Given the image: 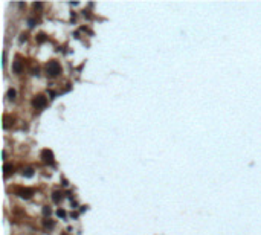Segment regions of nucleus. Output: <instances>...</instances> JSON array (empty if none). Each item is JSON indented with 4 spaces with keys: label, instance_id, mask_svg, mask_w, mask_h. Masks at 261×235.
<instances>
[{
    "label": "nucleus",
    "instance_id": "obj_15",
    "mask_svg": "<svg viewBox=\"0 0 261 235\" xmlns=\"http://www.w3.org/2000/svg\"><path fill=\"white\" fill-rule=\"evenodd\" d=\"M34 25H35V20H34V18H31V20H29V26L32 28Z\"/></svg>",
    "mask_w": 261,
    "mask_h": 235
},
{
    "label": "nucleus",
    "instance_id": "obj_7",
    "mask_svg": "<svg viewBox=\"0 0 261 235\" xmlns=\"http://www.w3.org/2000/svg\"><path fill=\"white\" fill-rule=\"evenodd\" d=\"M3 171H5V177H8L11 173H14V166L12 165H5L3 166Z\"/></svg>",
    "mask_w": 261,
    "mask_h": 235
},
{
    "label": "nucleus",
    "instance_id": "obj_10",
    "mask_svg": "<svg viewBox=\"0 0 261 235\" xmlns=\"http://www.w3.org/2000/svg\"><path fill=\"white\" fill-rule=\"evenodd\" d=\"M52 199H54V201H60L61 194H60V192H54V197H52Z\"/></svg>",
    "mask_w": 261,
    "mask_h": 235
},
{
    "label": "nucleus",
    "instance_id": "obj_2",
    "mask_svg": "<svg viewBox=\"0 0 261 235\" xmlns=\"http://www.w3.org/2000/svg\"><path fill=\"white\" fill-rule=\"evenodd\" d=\"M41 159H43V162L47 163V165H54L55 163L54 153H52L51 150H43V151H41Z\"/></svg>",
    "mask_w": 261,
    "mask_h": 235
},
{
    "label": "nucleus",
    "instance_id": "obj_3",
    "mask_svg": "<svg viewBox=\"0 0 261 235\" xmlns=\"http://www.w3.org/2000/svg\"><path fill=\"white\" fill-rule=\"evenodd\" d=\"M32 105H34L35 108H45L46 105H47V98H45L43 95L35 96L34 101H32Z\"/></svg>",
    "mask_w": 261,
    "mask_h": 235
},
{
    "label": "nucleus",
    "instance_id": "obj_13",
    "mask_svg": "<svg viewBox=\"0 0 261 235\" xmlns=\"http://www.w3.org/2000/svg\"><path fill=\"white\" fill-rule=\"evenodd\" d=\"M37 40H38V43H43V41H45L46 38H45V35H43V34H40V35H38V38H37Z\"/></svg>",
    "mask_w": 261,
    "mask_h": 235
},
{
    "label": "nucleus",
    "instance_id": "obj_9",
    "mask_svg": "<svg viewBox=\"0 0 261 235\" xmlns=\"http://www.w3.org/2000/svg\"><path fill=\"white\" fill-rule=\"evenodd\" d=\"M15 98V90L14 89H9L8 90V99H14Z\"/></svg>",
    "mask_w": 261,
    "mask_h": 235
},
{
    "label": "nucleus",
    "instance_id": "obj_6",
    "mask_svg": "<svg viewBox=\"0 0 261 235\" xmlns=\"http://www.w3.org/2000/svg\"><path fill=\"white\" fill-rule=\"evenodd\" d=\"M43 226H45V229H52V227L55 226V223L52 221V220H49V218H46L45 221H43Z\"/></svg>",
    "mask_w": 261,
    "mask_h": 235
},
{
    "label": "nucleus",
    "instance_id": "obj_1",
    "mask_svg": "<svg viewBox=\"0 0 261 235\" xmlns=\"http://www.w3.org/2000/svg\"><path fill=\"white\" fill-rule=\"evenodd\" d=\"M46 70H47V75H51V76H57V75L61 72V67H60L58 61H49V64L46 66Z\"/></svg>",
    "mask_w": 261,
    "mask_h": 235
},
{
    "label": "nucleus",
    "instance_id": "obj_14",
    "mask_svg": "<svg viewBox=\"0 0 261 235\" xmlns=\"http://www.w3.org/2000/svg\"><path fill=\"white\" fill-rule=\"evenodd\" d=\"M41 6H43V3H40V2H38V3H37V2L34 3V8L35 9H41Z\"/></svg>",
    "mask_w": 261,
    "mask_h": 235
},
{
    "label": "nucleus",
    "instance_id": "obj_11",
    "mask_svg": "<svg viewBox=\"0 0 261 235\" xmlns=\"http://www.w3.org/2000/svg\"><path fill=\"white\" fill-rule=\"evenodd\" d=\"M57 215H58V217H61V218H64V217H66V212H64L63 209H58V211H57Z\"/></svg>",
    "mask_w": 261,
    "mask_h": 235
},
{
    "label": "nucleus",
    "instance_id": "obj_5",
    "mask_svg": "<svg viewBox=\"0 0 261 235\" xmlns=\"http://www.w3.org/2000/svg\"><path fill=\"white\" fill-rule=\"evenodd\" d=\"M12 70L15 72V73H20L21 70H23V66H21V61L15 60L14 61V64H12Z\"/></svg>",
    "mask_w": 261,
    "mask_h": 235
},
{
    "label": "nucleus",
    "instance_id": "obj_8",
    "mask_svg": "<svg viewBox=\"0 0 261 235\" xmlns=\"http://www.w3.org/2000/svg\"><path fill=\"white\" fill-rule=\"evenodd\" d=\"M23 176H25V177H32V176H34V170H32V168L23 170Z\"/></svg>",
    "mask_w": 261,
    "mask_h": 235
},
{
    "label": "nucleus",
    "instance_id": "obj_12",
    "mask_svg": "<svg viewBox=\"0 0 261 235\" xmlns=\"http://www.w3.org/2000/svg\"><path fill=\"white\" fill-rule=\"evenodd\" d=\"M43 214H45V215H51V209L47 208V206H45V208H43Z\"/></svg>",
    "mask_w": 261,
    "mask_h": 235
},
{
    "label": "nucleus",
    "instance_id": "obj_16",
    "mask_svg": "<svg viewBox=\"0 0 261 235\" xmlns=\"http://www.w3.org/2000/svg\"><path fill=\"white\" fill-rule=\"evenodd\" d=\"M25 40H26V35H21V38H20V43H23Z\"/></svg>",
    "mask_w": 261,
    "mask_h": 235
},
{
    "label": "nucleus",
    "instance_id": "obj_4",
    "mask_svg": "<svg viewBox=\"0 0 261 235\" xmlns=\"http://www.w3.org/2000/svg\"><path fill=\"white\" fill-rule=\"evenodd\" d=\"M17 194L20 195V197H23V199H29V197H32L34 191H32L31 188H18Z\"/></svg>",
    "mask_w": 261,
    "mask_h": 235
}]
</instances>
